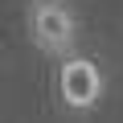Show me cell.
Returning a JSON list of instances; mask_svg holds the SVG:
<instances>
[{"mask_svg": "<svg viewBox=\"0 0 123 123\" xmlns=\"http://www.w3.org/2000/svg\"><path fill=\"white\" fill-rule=\"evenodd\" d=\"M25 33H29L37 53L62 62V57L78 53L82 21H78L70 0H29L25 4Z\"/></svg>", "mask_w": 123, "mask_h": 123, "instance_id": "1", "label": "cell"}, {"mask_svg": "<svg viewBox=\"0 0 123 123\" xmlns=\"http://www.w3.org/2000/svg\"><path fill=\"white\" fill-rule=\"evenodd\" d=\"M53 90H57V103L74 111V115H90L103 94H107V74L94 57L86 53H70L57 62V74H53Z\"/></svg>", "mask_w": 123, "mask_h": 123, "instance_id": "2", "label": "cell"}]
</instances>
